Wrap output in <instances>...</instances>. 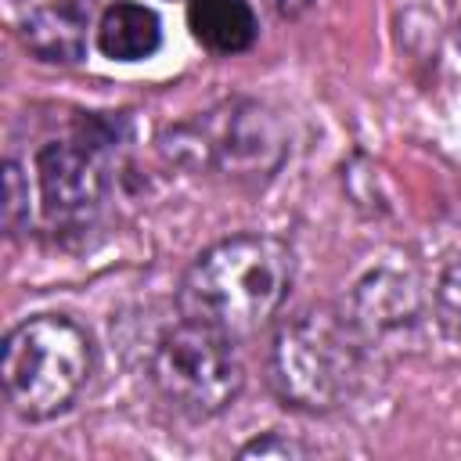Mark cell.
Segmentation results:
<instances>
[{
    "mask_svg": "<svg viewBox=\"0 0 461 461\" xmlns=\"http://www.w3.org/2000/svg\"><path fill=\"white\" fill-rule=\"evenodd\" d=\"M238 454L241 457H303L310 450L295 439H285L281 432H267V436H256L252 443H245Z\"/></svg>",
    "mask_w": 461,
    "mask_h": 461,
    "instance_id": "obj_13",
    "label": "cell"
},
{
    "mask_svg": "<svg viewBox=\"0 0 461 461\" xmlns=\"http://www.w3.org/2000/svg\"><path fill=\"white\" fill-rule=\"evenodd\" d=\"M94 367L86 331L58 313H40L4 339V396L25 421H47L72 407Z\"/></svg>",
    "mask_w": 461,
    "mask_h": 461,
    "instance_id": "obj_3",
    "label": "cell"
},
{
    "mask_svg": "<svg viewBox=\"0 0 461 461\" xmlns=\"http://www.w3.org/2000/svg\"><path fill=\"white\" fill-rule=\"evenodd\" d=\"M364 371V335L349 313L317 306L285 321L270 346V385L299 411H335Z\"/></svg>",
    "mask_w": 461,
    "mask_h": 461,
    "instance_id": "obj_2",
    "label": "cell"
},
{
    "mask_svg": "<svg viewBox=\"0 0 461 461\" xmlns=\"http://www.w3.org/2000/svg\"><path fill=\"white\" fill-rule=\"evenodd\" d=\"M436 317L443 331L461 342V259H454L436 281Z\"/></svg>",
    "mask_w": 461,
    "mask_h": 461,
    "instance_id": "obj_11",
    "label": "cell"
},
{
    "mask_svg": "<svg viewBox=\"0 0 461 461\" xmlns=\"http://www.w3.org/2000/svg\"><path fill=\"white\" fill-rule=\"evenodd\" d=\"M421 281L407 263L371 267L349 299V317L364 339H382L411 328L421 317Z\"/></svg>",
    "mask_w": 461,
    "mask_h": 461,
    "instance_id": "obj_7",
    "label": "cell"
},
{
    "mask_svg": "<svg viewBox=\"0 0 461 461\" xmlns=\"http://www.w3.org/2000/svg\"><path fill=\"white\" fill-rule=\"evenodd\" d=\"M292 277L295 259L285 241L270 234H234L191 263L180 281V313L230 339L249 335L281 310Z\"/></svg>",
    "mask_w": 461,
    "mask_h": 461,
    "instance_id": "obj_1",
    "label": "cell"
},
{
    "mask_svg": "<svg viewBox=\"0 0 461 461\" xmlns=\"http://www.w3.org/2000/svg\"><path fill=\"white\" fill-rule=\"evenodd\" d=\"M162 148L169 158L191 169H212L223 176H270L285 162L288 137L267 104L238 97L173 126Z\"/></svg>",
    "mask_w": 461,
    "mask_h": 461,
    "instance_id": "obj_4",
    "label": "cell"
},
{
    "mask_svg": "<svg viewBox=\"0 0 461 461\" xmlns=\"http://www.w3.org/2000/svg\"><path fill=\"white\" fill-rule=\"evenodd\" d=\"M43 216L54 227H86L104 198L101 148L86 140H50L36 155Z\"/></svg>",
    "mask_w": 461,
    "mask_h": 461,
    "instance_id": "obj_6",
    "label": "cell"
},
{
    "mask_svg": "<svg viewBox=\"0 0 461 461\" xmlns=\"http://www.w3.org/2000/svg\"><path fill=\"white\" fill-rule=\"evenodd\" d=\"M29 223V180L14 162L4 166V227L7 234H18V227Z\"/></svg>",
    "mask_w": 461,
    "mask_h": 461,
    "instance_id": "obj_12",
    "label": "cell"
},
{
    "mask_svg": "<svg viewBox=\"0 0 461 461\" xmlns=\"http://www.w3.org/2000/svg\"><path fill=\"white\" fill-rule=\"evenodd\" d=\"M187 25H191V36L216 54H238L252 47L259 32L249 0H191Z\"/></svg>",
    "mask_w": 461,
    "mask_h": 461,
    "instance_id": "obj_10",
    "label": "cell"
},
{
    "mask_svg": "<svg viewBox=\"0 0 461 461\" xmlns=\"http://www.w3.org/2000/svg\"><path fill=\"white\" fill-rule=\"evenodd\" d=\"M457 40H461V32H457Z\"/></svg>",
    "mask_w": 461,
    "mask_h": 461,
    "instance_id": "obj_14",
    "label": "cell"
},
{
    "mask_svg": "<svg viewBox=\"0 0 461 461\" xmlns=\"http://www.w3.org/2000/svg\"><path fill=\"white\" fill-rule=\"evenodd\" d=\"M162 43V22L151 7L115 0L97 22V50L112 61H140L151 58Z\"/></svg>",
    "mask_w": 461,
    "mask_h": 461,
    "instance_id": "obj_9",
    "label": "cell"
},
{
    "mask_svg": "<svg viewBox=\"0 0 461 461\" xmlns=\"http://www.w3.org/2000/svg\"><path fill=\"white\" fill-rule=\"evenodd\" d=\"M148 371L158 396L187 418H212L241 393V360L230 335L191 317L158 335Z\"/></svg>",
    "mask_w": 461,
    "mask_h": 461,
    "instance_id": "obj_5",
    "label": "cell"
},
{
    "mask_svg": "<svg viewBox=\"0 0 461 461\" xmlns=\"http://www.w3.org/2000/svg\"><path fill=\"white\" fill-rule=\"evenodd\" d=\"M86 7H79L76 0H58V4H43L32 7L22 22V43L50 65H72L83 58L86 50Z\"/></svg>",
    "mask_w": 461,
    "mask_h": 461,
    "instance_id": "obj_8",
    "label": "cell"
}]
</instances>
